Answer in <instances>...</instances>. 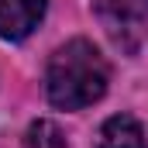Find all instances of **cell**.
<instances>
[{
  "mask_svg": "<svg viewBox=\"0 0 148 148\" xmlns=\"http://www.w3.org/2000/svg\"><path fill=\"white\" fill-rule=\"evenodd\" d=\"M107 79H110L107 59L97 52V45L86 38H73L48 59L45 90L55 107L79 110V107H90L103 97Z\"/></svg>",
  "mask_w": 148,
  "mask_h": 148,
  "instance_id": "obj_1",
  "label": "cell"
},
{
  "mask_svg": "<svg viewBox=\"0 0 148 148\" xmlns=\"http://www.w3.org/2000/svg\"><path fill=\"white\" fill-rule=\"evenodd\" d=\"M24 148H66V138L59 131V124L52 121H35L24 134Z\"/></svg>",
  "mask_w": 148,
  "mask_h": 148,
  "instance_id": "obj_4",
  "label": "cell"
},
{
  "mask_svg": "<svg viewBox=\"0 0 148 148\" xmlns=\"http://www.w3.org/2000/svg\"><path fill=\"white\" fill-rule=\"evenodd\" d=\"M97 148H145V131L134 117L117 114L100 127V141Z\"/></svg>",
  "mask_w": 148,
  "mask_h": 148,
  "instance_id": "obj_3",
  "label": "cell"
},
{
  "mask_svg": "<svg viewBox=\"0 0 148 148\" xmlns=\"http://www.w3.org/2000/svg\"><path fill=\"white\" fill-rule=\"evenodd\" d=\"M45 3L48 0H0V38H28L45 17Z\"/></svg>",
  "mask_w": 148,
  "mask_h": 148,
  "instance_id": "obj_2",
  "label": "cell"
}]
</instances>
